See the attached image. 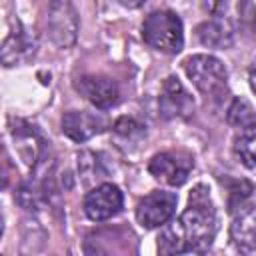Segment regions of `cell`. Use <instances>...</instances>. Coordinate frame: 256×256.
Segmentation results:
<instances>
[{
  "mask_svg": "<svg viewBox=\"0 0 256 256\" xmlns=\"http://www.w3.org/2000/svg\"><path fill=\"white\" fill-rule=\"evenodd\" d=\"M204 184L194 186L188 206L176 222L166 226L158 236L160 254L206 252L216 234V212Z\"/></svg>",
  "mask_w": 256,
  "mask_h": 256,
  "instance_id": "cell-1",
  "label": "cell"
},
{
  "mask_svg": "<svg viewBox=\"0 0 256 256\" xmlns=\"http://www.w3.org/2000/svg\"><path fill=\"white\" fill-rule=\"evenodd\" d=\"M144 42L164 54H178L184 46L182 20L172 10H154L142 22Z\"/></svg>",
  "mask_w": 256,
  "mask_h": 256,
  "instance_id": "cell-2",
  "label": "cell"
},
{
  "mask_svg": "<svg viewBox=\"0 0 256 256\" xmlns=\"http://www.w3.org/2000/svg\"><path fill=\"white\" fill-rule=\"evenodd\" d=\"M186 76L206 98H220L226 92L228 72L222 60L212 54H194L184 60Z\"/></svg>",
  "mask_w": 256,
  "mask_h": 256,
  "instance_id": "cell-3",
  "label": "cell"
},
{
  "mask_svg": "<svg viewBox=\"0 0 256 256\" xmlns=\"http://www.w3.org/2000/svg\"><path fill=\"white\" fill-rule=\"evenodd\" d=\"M48 36L58 48H70L78 36V14L70 0H50L46 16Z\"/></svg>",
  "mask_w": 256,
  "mask_h": 256,
  "instance_id": "cell-4",
  "label": "cell"
},
{
  "mask_svg": "<svg viewBox=\"0 0 256 256\" xmlns=\"http://www.w3.org/2000/svg\"><path fill=\"white\" fill-rule=\"evenodd\" d=\"M194 168V158L182 150H168L152 156L148 172L162 184L182 186Z\"/></svg>",
  "mask_w": 256,
  "mask_h": 256,
  "instance_id": "cell-5",
  "label": "cell"
},
{
  "mask_svg": "<svg viewBox=\"0 0 256 256\" xmlns=\"http://www.w3.org/2000/svg\"><path fill=\"white\" fill-rule=\"evenodd\" d=\"M178 196L166 190H152L144 198H140L136 206V220L144 228L164 226L176 212Z\"/></svg>",
  "mask_w": 256,
  "mask_h": 256,
  "instance_id": "cell-6",
  "label": "cell"
},
{
  "mask_svg": "<svg viewBox=\"0 0 256 256\" xmlns=\"http://www.w3.org/2000/svg\"><path fill=\"white\" fill-rule=\"evenodd\" d=\"M122 202L124 198L120 188L116 184L104 182L84 196V214L94 222H102L116 216L122 210Z\"/></svg>",
  "mask_w": 256,
  "mask_h": 256,
  "instance_id": "cell-7",
  "label": "cell"
},
{
  "mask_svg": "<svg viewBox=\"0 0 256 256\" xmlns=\"http://www.w3.org/2000/svg\"><path fill=\"white\" fill-rule=\"evenodd\" d=\"M158 106H160L162 118L166 120H176V118L182 120L194 112V100L176 76H168L164 80Z\"/></svg>",
  "mask_w": 256,
  "mask_h": 256,
  "instance_id": "cell-8",
  "label": "cell"
},
{
  "mask_svg": "<svg viewBox=\"0 0 256 256\" xmlns=\"http://www.w3.org/2000/svg\"><path fill=\"white\" fill-rule=\"evenodd\" d=\"M74 86L92 106H96L100 110L112 108L118 102V96H120L116 82L106 78V76L86 74V76H80Z\"/></svg>",
  "mask_w": 256,
  "mask_h": 256,
  "instance_id": "cell-9",
  "label": "cell"
},
{
  "mask_svg": "<svg viewBox=\"0 0 256 256\" xmlns=\"http://www.w3.org/2000/svg\"><path fill=\"white\" fill-rule=\"evenodd\" d=\"M104 128V122L100 116L84 112V110H70L62 116V132L68 136L72 142H86L92 136L100 134Z\"/></svg>",
  "mask_w": 256,
  "mask_h": 256,
  "instance_id": "cell-10",
  "label": "cell"
},
{
  "mask_svg": "<svg viewBox=\"0 0 256 256\" xmlns=\"http://www.w3.org/2000/svg\"><path fill=\"white\" fill-rule=\"evenodd\" d=\"M230 240L242 254H256V204L240 210L230 226Z\"/></svg>",
  "mask_w": 256,
  "mask_h": 256,
  "instance_id": "cell-11",
  "label": "cell"
},
{
  "mask_svg": "<svg viewBox=\"0 0 256 256\" xmlns=\"http://www.w3.org/2000/svg\"><path fill=\"white\" fill-rule=\"evenodd\" d=\"M34 50H36L34 38L22 26H16V30L6 36L4 44H2L0 58H2L4 66H16V64L28 62L34 56Z\"/></svg>",
  "mask_w": 256,
  "mask_h": 256,
  "instance_id": "cell-12",
  "label": "cell"
},
{
  "mask_svg": "<svg viewBox=\"0 0 256 256\" xmlns=\"http://www.w3.org/2000/svg\"><path fill=\"white\" fill-rule=\"evenodd\" d=\"M196 36L208 48H230L232 42H234L232 26L226 20H220V18L202 22L196 28Z\"/></svg>",
  "mask_w": 256,
  "mask_h": 256,
  "instance_id": "cell-13",
  "label": "cell"
},
{
  "mask_svg": "<svg viewBox=\"0 0 256 256\" xmlns=\"http://www.w3.org/2000/svg\"><path fill=\"white\" fill-rule=\"evenodd\" d=\"M234 154L246 168L256 166V116L238 128L234 136Z\"/></svg>",
  "mask_w": 256,
  "mask_h": 256,
  "instance_id": "cell-14",
  "label": "cell"
},
{
  "mask_svg": "<svg viewBox=\"0 0 256 256\" xmlns=\"http://www.w3.org/2000/svg\"><path fill=\"white\" fill-rule=\"evenodd\" d=\"M254 116H256V112L252 110V106H250L244 98H234L232 104H230V108H228L226 120H228L230 126L240 128V126H244L246 122H250Z\"/></svg>",
  "mask_w": 256,
  "mask_h": 256,
  "instance_id": "cell-15",
  "label": "cell"
},
{
  "mask_svg": "<svg viewBox=\"0 0 256 256\" xmlns=\"http://www.w3.org/2000/svg\"><path fill=\"white\" fill-rule=\"evenodd\" d=\"M238 14H240V20L244 22V26L256 34V6L252 4V0H240Z\"/></svg>",
  "mask_w": 256,
  "mask_h": 256,
  "instance_id": "cell-16",
  "label": "cell"
},
{
  "mask_svg": "<svg viewBox=\"0 0 256 256\" xmlns=\"http://www.w3.org/2000/svg\"><path fill=\"white\" fill-rule=\"evenodd\" d=\"M114 130H116V134H120V136H126V138H130V136H134V134H142V126L134 120V118H120L116 124H114Z\"/></svg>",
  "mask_w": 256,
  "mask_h": 256,
  "instance_id": "cell-17",
  "label": "cell"
},
{
  "mask_svg": "<svg viewBox=\"0 0 256 256\" xmlns=\"http://www.w3.org/2000/svg\"><path fill=\"white\" fill-rule=\"evenodd\" d=\"M228 8V0H204V10L216 18H220Z\"/></svg>",
  "mask_w": 256,
  "mask_h": 256,
  "instance_id": "cell-18",
  "label": "cell"
},
{
  "mask_svg": "<svg viewBox=\"0 0 256 256\" xmlns=\"http://www.w3.org/2000/svg\"><path fill=\"white\" fill-rule=\"evenodd\" d=\"M248 80H250V88H252V92L256 94V56H254V58H252V62H250Z\"/></svg>",
  "mask_w": 256,
  "mask_h": 256,
  "instance_id": "cell-19",
  "label": "cell"
},
{
  "mask_svg": "<svg viewBox=\"0 0 256 256\" xmlns=\"http://www.w3.org/2000/svg\"><path fill=\"white\" fill-rule=\"evenodd\" d=\"M144 2H148V0H120V4H124V6H128V8H138V6H142Z\"/></svg>",
  "mask_w": 256,
  "mask_h": 256,
  "instance_id": "cell-20",
  "label": "cell"
}]
</instances>
